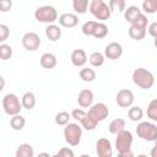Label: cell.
I'll list each match as a JSON object with an SVG mask.
<instances>
[{
	"label": "cell",
	"mask_w": 157,
	"mask_h": 157,
	"mask_svg": "<svg viewBox=\"0 0 157 157\" xmlns=\"http://www.w3.org/2000/svg\"><path fill=\"white\" fill-rule=\"evenodd\" d=\"M0 25H1V23H0Z\"/></svg>",
	"instance_id": "obj_49"
},
{
	"label": "cell",
	"mask_w": 157,
	"mask_h": 157,
	"mask_svg": "<svg viewBox=\"0 0 157 157\" xmlns=\"http://www.w3.org/2000/svg\"><path fill=\"white\" fill-rule=\"evenodd\" d=\"M36 102H37V99H36V96H34L33 92H29V91H28V92L23 93V96H22V98H21L22 109H23V108L27 109V110L33 109L34 105H36Z\"/></svg>",
	"instance_id": "obj_18"
},
{
	"label": "cell",
	"mask_w": 157,
	"mask_h": 157,
	"mask_svg": "<svg viewBox=\"0 0 157 157\" xmlns=\"http://www.w3.org/2000/svg\"><path fill=\"white\" fill-rule=\"evenodd\" d=\"M45 36L47 38L50 40V42H56L60 39L61 37V28L60 26L55 25V23H52V25H48L47 28H45Z\"/></svg>",
	"instance_id": "obj_16"
},
{
	"label": "cell",
	"mask_w": 157,
	"mask_h": 157,
	"mask_svg": "<svg viewBox=\"0 0 157 157\" xmlns=\"http://www.w3.org/2000/svg\"><path fill=\"white\" fill-rule=\"evenodd\" d=\"M70 119H71V115H70L67 112H65V110L56 113V114H55V118H54L55 124L59 125V126H65L66 124L70 123Z\"/></svg>",
	"instance_id": "obj_30"
},
{
	"label": "cell",
	"mask_w": 157,
	"mask_h": 157,
	"mask_svg": "<svg viewBox=\"0 0 157 157\" xmlns=\"http://www.w3.org/2000/svg\"><path fill=\"white\" fill-rule=\"evenodd\" d=\"M11 56H12V48H11V45H9L6 43L0 44V60L6 61V60L11 59Z\"/></svg>",
	"instance_id": "obj_34"
},
{
	"label": "cell",
	"mask_w": 157,
	"mask_h": 157,
	"mask_svg": "<svg viewBox=\"0 0 157 157\" xmlns=\"http://www.w3.org/2000/svg\"><path fill=\"white\" fill-rule=\"evenodd\" d=\"M115 148L118 152H123V151H128L131 150V145H132V134L129 130H123L120 132H118L115 135Z\"/></svg>",
	"instance_id": "obj_7"
},
{
	"label": "cell",
	"mask_w": 157,
	"mask_h": 157,
	"mask_svg": "<svg viewBox=\"0 0 157 157\" xmlns=\"http://www.w3.org/2000/svg\"><path fill=\"white\" fill-rule=\"evenodd\" d=\"M156 148H157V146H153L152 147V150H151V157H157L156 156Z\"/></svg>",
	"instance_id": "obj_45"
},
{
	"label": "cell",
	"mask_w": 157,
	"mask_h": 157,
	"mask_svg": "<svg viewBox=\"0 0 157 157\" xmlns=\"http://www.w3.org/2000/svg\"><path fill=\"white\" fill-rule=\"evenodd\" d=\"M4 87H5V78L0 75V92L4 90Z\"/></svg>",
	"instance_id": "obj_43"
},
{
	"label": "cell",
	"mask_w": 157,
	"mask_h": 157,
	"mask_svg": "<svg viewBox=\"0 0 157 157\" xmlns=\"http://www.w3.org/2000/svg\"><path fill=\"white\" fill-rule=\"evenodd\" d=\"M78 75H80V78L83 82H92V81H94V78L97 76L96 71L93 69H91V67H82L80 70Z\"/></svg>",
	"instance_id": "obj_24"
},
{
	"label": "cell",
	"mask_w": 157,
	"mask_h": 157,
	"mask_svg": "<svg viewBox=\"0 0 157 157\" xmlns=\"http://www.w3.org/2000/svg\"><path fill=\"white\" fill-rule=\"evenodd\" d=\"M96 25H97V21H93V20H90V21H86L83 25H82V33L87 37H92L93 36V32H94V28H96Z\"/></svg>",
	"instance_id": "obj_33"
},
{
	"label": "cell",
	"mask_w": 157,
	"mask_h": 157,
	"mask_svg": "<svg viewBox=\"0 0 157 157\" xmlns=\"http://www.w3.org/2000/svg\"><path fill=\"white\" fill-rule=\"evenodd\" d=\"M93 92L88 88H83L80 91L78 96H77V103L81 108H90L93 104Z\"/></svg>",
	"instance_id": "obj_13"
},
{
	"label": "cell",
	"mask_w": 157,
	"mask_h": 157,
	"mask_svg": "<svg viewBox=\"0 0 157 157\" xmlns=\"http://www.w3.org/2000/svg\"><path fill=\"white\" fill-rule=\"evenodd\" d=\"M36 157H50V155H49L48 152H40V153H38Z\"/></svg>",
	"instance_id": "obj_44"
},
{
	"label": "cell",
	"mask_w": 157,
	"mask_h": 157,
	"mask_svg": "<svg viewBox=\"0 0 157 157\" xmlns=\"http://www.w3.org/2000/svg\"><path fill=\"white\" fill-rule=\"evenodd\" d=\"M118 157H135V155H134V152L131 150H128V151L118 152Z\"/></svg>",
	"instance_id": "obj_42"
},
{
	"label": "cell",
	"mask_w": 157,
	"mask_h": 157,
	"mask_svg": "<svg viewBox=\"0 0 157 157\" xmlns=\"http://www.w3.org/2000/svg\"><path fill=\"white\" fill-rule=\"evenodd\" d=\"M58 155L60 157H75V153H74V151L70 147H63V148H60L59 152H58Z\"/></svg>",
	"instance_id": "obj_40"
},
{
	"label": "cell",
	"mask_w": 157,
	"mask_h": 157,
	"mask_svg": "<svg viewBox=\"0 0 157 157\" xmlns=\"http://www.w3.org/2000/svg\"><path fill=\"white\" fill-rule=\"evenodd\" d=\"M70 60L74 66L83 67V65L87 63V54L83 49H75V50H72V53L70 55Z\"/></svg>",
	"instance_id": "obj_15"
},
{
	"label": "cell",
	"mask_w": 157,
	"mask_h": 157,
	"mask_svg": "<svg viewBox=\"0 0 157 157\" xmlns=\"http://www.w3.org/2000/svg\"><path fill=\"white\" fill-rule=\"evenodd\" d=\"M147 32H148V34L152 37V38H156V36H157V22H151V23H148V26H147Z\"/></svg>",
	"instance_id": "obj_41"
},
{
	"label": "cell",
	"mask_w": 157,
	"mask_h": 157,
	"mask_svg": "<svg viewBox=\"0 0 157 157\" xmlns=\"http://www.w3.org/2000/svg\"><path fill=\"white\" fill-rule=\"evenodd\" d=\"M104 60H105V58H104L103 53H101V52H93V53L90 55V58H88V61H90V64H91L93 67H99V66H102V65L104 64Z\"/></svg>",
	"instance_id": "obj_26"
},
{
	"label": "cell",
	"mask_w": 157,
	"mask_h": 157,
	"mask_svg": "<svg viewBox=\"0 0 157 157\" xmlns=\"http://www.w3.org/2000/svg\"><path fill=\"white\" fill-rule=\"evenodd\" d=\"M34 18L38 22L42 23H48L52 25L55 21H58V11L54 6L52 5H44V6H39L34 11Z\"/></svg>",
	"instance_id": "obj_3"
},
{
	"label": "cell",
	"mask_w": 157,
	"mask_h": 157,
	"mask_svg": "<svg viewBox=\"0 0 157 157\" xmlns=\"http://www.w3.org/2000/svg\"><path fill=\"white\" fill-rule=\"evenodd\" d=\"M140 13H141V10H140L137 6L130 5V6H128V7L124 10V18H125L126 22H129V23L131 25L132 21H134Z\"/></svg>",
	"instance_id": "obj_20"
},
{
	"label": "cell",
	"mask_w": 157,
	"mask_h": 157,
	"mask_svg": "<svg viewBox=\"0 0 157 157\" xmlns=\"http://www.w3.org/2000/svg\"><path fill=\"white\" fill-rule=\"evenodd\" d=\"M82 128L77 123H69L64 128V139L70 146H77L81 142Z\"/></svg>",
	"instance_id": "obj_5"
},
{
	"label": "cell",
	"mask_w": 157,
	"mask_h": 157,
	"mask_svg": "<svg viewBox=\"0 0 157 157\" xmlns=\"http://www.w3.org/2000/svg\"><path fill=\"white\" fill-rule=\"evenodd\" d=\"M131 26L137 27V28H141V29H146L147 26H148V18H147V16H146L144 12H141V13L132 21Z\"/></svg>",
	"instance_id": "obj_31"
},
{
	"label": "cell",
	"mask_w": 157,
	"mask_h": 157,
	"mask_svg": "<svg viewBox=\"0 0 157 157\" xmlns=\"http://www.w3.org/2000/svg\"><path fill=\"white\" fill-rule=\"evenodd\" d=\"M137 136L142 140L156 142L157 140V125L151 121H140L135 129Z\"/></svg>",
	"instance_id": "obj_4"
},
{
	"label": "cell",
	"mask_w": 157,
	"mask_h": 157,
	"mask_svg": "<svg viewBox=\"0 0 157 157\" xmlns=\"http://www.w3.org/2000/svg\"><path fill=\"white\" fill-rule=\"evenodd\" d=\"M40 37L36 32H27L22 37V45L28 52H34L40 47Z\"/></svg>",
	"instance_id": "obj_9"
},
{
	"label": "cell",
	"mask_w": 157,
	"mask_h": 157,
	"mask_svg": "<svg viewBox=\"0 0 157 157\" xmlns=\"http://www.w3.org/2000/svg\"><path fill=\"white\" fill-rule=\"evenodd\" d=\"M26 125V119L21 115V114H17V115H13L11 117L10 119V126L16 130V131H21Z\"/></svg>",
	"instance_id": "obj_23"
},
{
	"label": "cell",
	"mask_w": 157,
	"mask_h": 157,
	"mask_svg": "<svg viewBox=\"0 0 157 157\" xmlns=\"http://www.w3.org/2000/svg\"><path fill=\"white\" fill-rule=\"evenodd\" d=\"M108 31H109V29H108V26H107L104 22H97L92 37H94V38H97V39H102V38H104V37L108 34Z\"/></svg>",
	"instance_id": "obj_28"
},
{
	"label": "cell",
	"mask_w": 157,
	"mask_h": 157,
	"mask_svg": "<svg viewBox=\"0 0 157 157\" xmlns=\"http://www.w3.org/2000/svg\"><path fill=\"white\" fill-rule=\"evenodd\" d=\"M78 157H91L90 155H86V153H83V155H81V156H78Z\"/></svg>",
	"instance_id": "obj_46"
},
{
	"label": "cell",
	"mask_w": 157,
	"mask_h": 157,
	"mask_svg": "<svg viewBox=\"0 0 157 157\" xmlns=\"http://www.w3.org/2000/svg\"><path fill=\"white\" fill-rule=\"evenodd\" d=\"M88 10L96 17V20H98L99 22L107 21L112 15V12L108 7V4L103 0H92V1H90Z\"/></svg>",
	"instance_id": "obj_2"
},
{
	"label": "cell",
	"mask_w": 157,
	"mask_h": 157,
	"mask_svg": "<svg viewBox=\"0 0 157 157\" xmlns=\"http://www.w3.org/2000/svg\"><path fill=\"white\" fill-rule=\"evenodd\" d=\"M147 117L152 120V121H157V99L153 98L148 105H147V110H146Z\"/></svg>",
	"instance_id": "obj_32"
},
{
	"label": "cell",
	"mask_w": 157,
	"mask_h": 157,
	"mask_svg": "<svg viewBox=\"0 0 157 157\" xmlns=\"http://www.w3.org/2000/svg\"><path fill=\"white\" fill-rule=\"evenodd\" d=\"M96 153L98 157H113V146L109 139L101 137L96 142Z\"/></svg>",
	"instance_id": "obj_11"
},
{
	"label": "cell",
	"mask_w": 157,
	"mask_h": 157,
	"mask_svg": "<svg viewBox=\"0 0 157 157\" xmlns=\"http://www.w3.org/2000/svg\"><path fill=\"white\" fill-rule=\"evenodd\" d=\"M2 108L7 115H10V117L17 115L22 110L21 101L15 93H7L2 98Z\"/></svg>",
	"instance_id": "obj_6"
},
{
	"label": "cell",
	"mask_w": 157,
	"mask_h": 157,
	"mask_svg": "<svg viewBox=\"0 0 157 157\" xmlns=\"http://www.w3.org/2000/svg\"><path fill=\"white\" fill-rule=\"evenodd\" d=\"M134 93L132 91L128 90V88H123L120 91H118L117 96H115V102L119 107L121 108H130L134 103Z\"/></svg>",
	"instance_id": "obj_10"
},
{
	"label": "cell",
	"mask_w": 157,
	"mask_h": 157,
	"mask_svg": "<svg viewBox=\"0 0 157 157\" xmlns=\"http://www.w3.org/2000/svg\"><path fill=\"white\" fill-rule=\"evenodd\" d=\"M12 7L11 0H0V12H7Z\"/></svg>",
	"instance_id": "obj_39"
},
{
	"label": "cell",
	"mask_w": 157,
	"mask_h": 157,
	"mask_svg": "<svg viewBox=\"0 0 157 157\" xmlns=\"http://www.w3.org/2000/svg\"><path fill=\"white\" fill-rule=\"evenodd\" d=\"M103 55H104V58H108L109 60L119 59L123 55V47H121V44L118 43V42H110L109 44L105 45Z\"/></svg>",
	"instance_id": "obj_12"
},
{
	"label": "cell",
	"mask_w": 157,
	"mask_h": 157,
	"mask_svg": "<svg viewBox=\"0 0 157 157\" xmlns=\"http://www.w3.org/2000/svg\"><path fill=\"white\" fill-rule=\"evenodd\" d=\"M10 36V28L6 25H0V43L2 44Z\"/></svg>",
	"instance_id": "obj_38"
},
{
	"label": "cell",
	"mask_w": 157,
	"mask_h": 157,
	"mask_svg": "<svg viewBox=\"0 0 157 157\" xmlns=\"http://www.w3.org/2000/svg\"><path fill=\"white\" fill-rule=\"evenodd\" d=\"M86 114H87V112H85L83 109H81V108H76V109H74L72 112H71V118L72 119H75L76 121H78V123H81V120L86 117Z\"/></svg>",
	"instance_id": "obj_37"
},
{
	"label": "cell",
	"mask_w": 157,
	"mask_h": 157,
	"mask_svg": "<svg viewBox=\"0 0 157 157\" xmlns=\"http://www.w3.org/2000/svg\"><path fill=\"white\" fill-rule=\"evenodd\" d=\"M50 157H60V156H59V155H58V153H55V155H54V156H50Z\"/></svg>",
	"instance_id": "obj_48"
},
{
	"label": "cell",
	"mask_w": 157,
	"mask_h": 157,
	"mask_svg": "<svg viewBox=\"0 0 157 157\" xmlns=\"http://www.w3.org/2000/svg\"><path fill=\"white\" fill-rule=\"evenodd\" d=\"M87 114H90L92 118H94V119L99 123V121H103V120H105V119L108 118V115H109V109H108V107H107L104 103L98 102V103L92 104V105L88 108Z\"/></svg>",
	"instance_id": "obj_8"
},
{
	"label": "cell",
	"mask_w": 157,
	"mask_h": 157,
	"mask_svg": "<svg viewBox=\"0 0 157 157\" xmlns=\"http://www.w3.org/2000/svg\"><path fill=\"white\" fill-rule=\"evenodd\" d=\"M142 10L146 13H155L157 11V0H145L142 2Z\"/></svg>",
	"instance_id": "obj_36"
},
{
	"label": "cell",
	"mask_w": 157,
	"mask_h": 157,
	"mask_svg": "<svg viewBox=\"0 0 157 157\" xmlns=\"http://www.w3.org/2000/svg\"><path fill=\"white\" fill-rule=\"evenodd\" d=\"M15 157H34L33 147L27 142L18 145V147L16 148Z\"/></svg>",
	"instance_id": "obj_19"
},
{
	"label": "cell",
	"mask_w": 157,
	"mask_h": 157,
	"mask_svg": "<svg viewBox=\"0 0 157 157\" xmlns=\"http://www.w3.org/2000/svg\"><path fill=\"white\" fill-rule=\"evenodd\" d=\"M108 130H109L110 134L117 135L118 132L125 130V120L121 119V118H117V119L112 120L109 123V125H108Z\"/></svg>",
	"instance_id": "obj_21"
},
{
	"label": "cell",
	"mask_w": 157,
	"mask_h": 157,
	"mask_svg": "<svg viewBox=\"0 0 157 157\" xmlns=\"http://www.w3.org/2000/svg\"><path fill=\"white\" fill-rule=\"evenodd\" d=\"M128 117L131 121H141L144 118V110L139 105H131L128 112Z\"/></svg>",
	"instance_id": "obj_22"
},
{
	"label": "cell",
	"mask_w": 157,
	"mask_h": 157,
	"mask_svg": "<svg viewBox=\"0 0 157 157\" xmlns=\"http://www.w3.org/2000/svg\"><path fill=\"white\" fill-rule=\"evenodd\" d=\"M137 157H148V156H146V155H137Z\"/></svg>",
	"instance_id": "obj_47"
},
{
	"label": "cell",
	"mask_w": 157,
	"mask_h": 157,
	"mask_svg": "<svg viewBox=\"0 0 157 157\" xmlns=\"http://www.w3.org/2000/svg\"><path fill=\"white\" fill-rule=\"evenodd\" d=\"M58 64V59L53 53H44L40 56V65L44 69H54Z\"/></svg>",
	"instance_id": "obj_17"
},
{
	"label": "cell",
	"mask_w": 157,
	"mask_h": 157,
	"mask_svg": "<svg viewBox=\"0 0 157 157\" xmlns=\"http://www.w3.org/2000/svg\"><path fill=\"white\" fill-rule=\"evenodd\" d=\"M128 33H129L130 38L135 39V40H141L146 37V29H141V28H137V27H134V26L129 27Z\"/></svg>",
	"instance_id": "obj_29"
},
{
	"label": "cell",
	"mask_w": 157,
	"mask_h": 157,
	"mask_svg": "<svg viewBox=\"0 0 157 157\" xmlns=\"http://www.w3.org/2000/svg\"><path fill=\"white\" fill-rule=\"evenodd\" d=\"M131 78H132V82L137 87H140L141 90H150L155 85V76H153V74L150 70L144 69V67L135 69L132 71Z\"/></svg>",
	"instance_id": "obj_1"
},
{
	"label": "cell",
	"mask_w": 157,
	"mask_h": 157,
	"mask_svg": "<svg viewBox=\"0 0 157 157\" xmlns=\"http://www.w3.org/2000/svg\"><path fill=\"white\" fill-rule=\"evenodd\" d=\"M88 5H90L88 0H74L72 1V9L78 15L86 13L88 10Z\"/></svg>",
	"instance_id": "obj_25"
},
{
	"label": "cell",
	"mask_w": 157,
	"mask_h": 157,
	"mask_svg": "<svg viewBox=\"0 0 157 157\" xmlns=\"http://www.w3.org/2000/svg\"><path fill=\"white\" fill-rule=\"evenodd\" d=\"M108 7L110 12L118 11V12H124L125 10V1L124 0H110L108 2Z\"/></svg>",
	"instance_id": "obj_35"
},
{
	"label": "cell",
	"mask_w": 157,
	"mask_h": 157,
	"mask_svg": "<svg viewBox=\"0 0 157 157\" xmlns=\"http://www.w3.org/2000/svg\"><path fill=\"white\" fill-rule=\"evenodd\" d=\"M97 125H98V121L94 118H92L90 114H86V117L81 120V128H83L87 131L94 130L97 128Z\"/></svg>",
	"instance_id": "obj_27"
},
{
	"label": "cell",
	"mask_w": 157,
	"mask_h": 157,
	"mask_svg": "<svg viewBox=\"0 0 157 157\" xmlns=\"http://www.w3.org/2000/svg\"><path fill=\"white\" fill-rule=\"evenodd\" d=\"M59 21V25L61 27H66V28H72L75 26H77L78 23V17L76 13H72V12H65V13H61L58 18Z\"/></svg>",
	"instance_id": "obj_14"
}]
</instances>
